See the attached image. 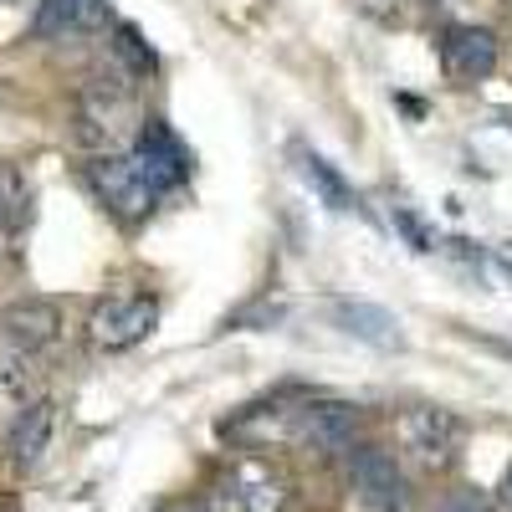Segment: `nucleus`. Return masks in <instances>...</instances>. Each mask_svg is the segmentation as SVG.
Returning <instances> with one entry per match:
<instances>
[{"label": "nucleus", "mask_w": 512, "mask_h": 512, "mask_svg": "<svg viewBox=\"0 0 512 512\" xmlns=\"http://www.w3.org/2000/svg\"><path fill=\"white\" fill-rule=\"evenodd\" d=\"M134 128H139L134 77L108 67V72L82 82V93H77V139L82 144L98 154H123V144L134 139Z\"/></svg>", "instance_id": "1"}, {"label": "nucleus", "mask_w": 512, "mask_h": 512, "mask_svg": "<svg viewBox=\"0 0 512 512\" xmlns=\"http://www.w3.org/2000/svg\"><path fill=\"white\" fill-rule=\"evenodd\" d=\"M88 180H93V190H98V200L113 210L118 221H144L149 210H154V200L169 190L159 175H154V164L139 154V149H123V154H98L93 164H88Z\"/></svg>", "instance_id": "2"}, {"label": "nucleus", "mask_w": 512, "mask_h": 512, "mask_svg": "<svg viewBox=\"0 0 512 512\" xmlns=\"http://www.w3.org/2000/svg\"><path fill=\"white\" fill-rule=\"evenodd\" d=\"M349 487H354L364 512H415L410 477L395 466V456L379 451V446H354L349 451Z\"/></svg>", "instance_id": "3"}, {"label": "nucleus", "mask_w": 512, "mask_h": 512, "mask_svg": "<svg viewBox=\"0 0 512 512\" xmlns=\"http://www.w3.org/2000/svg\"><path fill=\"white\" fill-rule=\"evenodd\" d=\"M395 441L410 466L420 472H446L461 451V420L451 410H410L395 420Z\"/></svg>", "instance_id": "4"}, {"label": "nucleus", "mask_w": 512, "mask_h": 512, "mask_svg": "<svg viewBox=\"0 0 512 512\" xmlns=\"http://www.w3.org/2000/svg\"><path fill=\"white\" fill-rule=\"evenodd\" d=\"M287 507V487L267 461H236L221 477V487L210 492V512H282Z\"/></svg>", "instance_id": "5"}, {"label": "nucleus", "mask_w": 512, "mask_h": 512, "mask_svg": "<svg viewBox=\"0 0 512 512\" xmlns=\"http://www.w3.org/2000/svg\"><path fill=\"white\" fill-rule=\"evenodd\" d=\"M154 323H159L154 297H108V303H98L93 318H88V338L103 354H123V349L144 344Z\"/></svg>", "instance_id": "6"}, {"label": "nucleus", "mask_w": 512, "mask_h": 512, "mask_svg": "<svg viewBox=\"0 0 512 512\" xmlns=\"http://www.w3.org/2000/svg\"><path fill=\"white\" fill-rule=\"evenodd\" d=\"M441 67L456 82H487L497 72V36L482 26H446L441 36Z\"/></svg>", "instance_id": "7"}, {"label": "nucleus", "mask_w": 512, "mask_h": 512, "mask_svg": "<svg viewBox=\"0 0 512 512\" xmlns=\"http://www.w3.org/2000/svg\"><path fill=\"white\" fill-rule=\"evenodd\" d=\"M333 323L354 333L359 344H374V349H405V333H400V318L384 313L379 303H364V297H338L333 303Z\"/></svg>", "instance_id": "8"}, {"label": "nucleus", "mask_w": 512, "mask_h": 512, "mask_svg": "<svg viewBox=\"0 0 512 512\" xmlns=\"http://www.w3.org/2000/svg\"><path fill=\"white\" fill-rule=\"evenodd\" d=\"M0 328H6V344L16 354H36V349H47L57 328H62V313L52 303H41V297H26V303L6 308V318H0Z\"/></svg>", "instance_id": "9"}, {"label": "nucleus", "mask_w": 512, "mask_h": 512, "mask_svg": "<svg viewBox=\"0 0 512 512\" xmlns=\"http://www.w3.org/2000/svg\"><path fill=\"white\" fill-rule=\"evenodd\" d=\"M52 431H57V405H52V400L26 405V410L16 415V425H11V441H6L11 461H16V466H36L41 456H47V446H52Z\"/></svg>", "instance_id": "10"}, {"label": "nucleus", "mask_w": 512, "mask_h": 512, "mask_svg": "<svg viewBox=\"0 0 512 512\" xmlns=\"http://www.w3.org/2000/svg\"><path fill=\"white\" fill-rule=\"evenodd\" d=\"M354 431H359V415L349 405H308L303 410V436L318 451H354Z\"/></svg>", "instance_id": "11"}, {"label": "nucleus", "mask_w": 512, "mask_h": 512, "mask_svg": "<svg viewBox=\"0 0 512 512\" xmlns=\"http://www.w3.org/2000/svg\"><path fill=\"white\" fill-rule=\"evenodd\" d=\"M36 36H77L103 26V6L98 0H36Z\"/></svg>", "instance_id": "12"}, {"label": "nucleus", "mask_w": 512, "mask_h": 512, "mask_svg": "<svg viewBox=\"0 0 512 512\" xmlns=\"http://www.w3.org/2000/svg\"><path fill=\"white\" fill-rule=\"evenodd\" d=\"M297 169H303V180H308V190L328 205V210H354L359 200H354V190H349V180L338 175V169L323 159V154H313V149H303L297 154Z\"/></svg>", "instance_id": "13"}, {"label": "nucleus", "mask_w": 512, "mask_h": 512, "mask_svg": "<svg viewBox=\"0 0 512 512\" xmlns=\"http://www.w3.org/2000/svg\"><path fill=\"white\" fill-rule=\"evenodd\" d=\"M31 221V180L16 164H0V226L21 231Z\"/></svg>", "instance_id": "14"}, {"label": "nucleus", "mask_w": 512, "mask_h": 512, "mask_svg": "<svg viewBox=\"0 0 512 512\" xmlns=\"http://www.w3.org/2000/svg\"><path fill=\"white\" fill-rule=\"evenodd\" d=\"M21 359H26V354H16L11 344L0 349V400H16V395H21V379H26Z\"/></svg>", "instance_id": "15"}, {"label": "nucleus", "mask_w": 512, "mask_h": 512, "mask_svg": "<svg viewBox=\"0 0 512 512\" xmlns=\"http://www.w3.org/2000/svg\"><path fill=\"white\" fill-rule=\"evenodd\" d=\"M395 226L405 231V241H410L415 251H436V236H431V231L420 226V216H415L410 205H395Z\"/></svg>", "instance_id": "16"}, {"label": "nucleus", "mask_w": 512, "mask_h": 512, "mask_svg": "<svg viewBox=\"0 0 512 512\" xmlns=\"http://www.w3.org/2000/svg\"><path fill=\"white\" fill-rule=\"evenodd\" d=\"M436 512H492V507H487L477 492H451V497H446Z\"/></svg>", "instance_id": "17"}, {"label": "nucleus", "mask_w": 512, "mask_h": 512, "mask_svg": "<svg viewBox=\"0 0 512 512\" xmlns=\"http://www.w3.org/2000/svg\"><path fill=\"white\" fill-rule=\"evenodd\" d=\"M497 497H502V507L512 512V466H507V472H502V487H497Z\"/></svg>", "instance_id": "18"}, {"label": "nucleus", "mask_w": 512, "mask_h": 512, "mask_svg": "<svg viewBox=\"0 0 512 512\" xmlns=\"http://www.w3.org/2000/svg\"><path fill=\"white\" fill-rule=\"evenodd\" d=\"M21 6H31V0H0V11H21Z\"/></svg>", "instance_id": "19"}]
</instances>
